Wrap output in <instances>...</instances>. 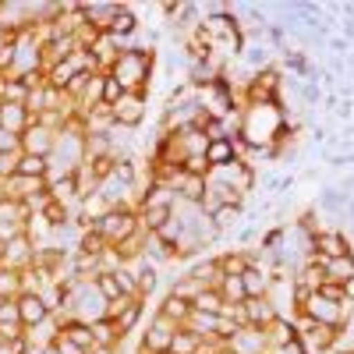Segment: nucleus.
Masks as SVG:
<instances>
[{
  "mask_svg": "<svg viewBox=\"0 0 354 354\" xmlns=\"http://www.w3.org/2000/svg\"><path fill=\"white\" fill-rule=\"evenodd\" d=\"M277 315H280V312H277V305H273L270 298H248V301H245V326H248V330L266 333V326H270Z\"/></svg>",
  "mask_w": 354,
  "mask_h": 354,
  "instance_id": "f8f14e48",
  "label": "nucleus"
},
{
  "mask_svg": "<svg viewBox=\"0 0 354 354\" xmlns=\"http://www.w3.org/2000/svg\"><path fill=\"white\" fill-rule=\"evenodd\" d=\"M88 354H117V347H110V344H93V351Z\"/></svg>",
  "mask_w": 354,
  "mask_h": 354,
  "instance_id": "49530a36",
  "label": "nucleus"
},
{
  "mask_svg": "<svg viewBox=\"0 0 354 354\" xmlns=\"http://www.w3.org/2000/svg\"><path fill=\"white\" fill-rule=\"evenodd\" d=\"M227 347H230L234 354H270V344H266V337H262L259 330H241Z\"/></svg>",
  "mask_w": 354,
  "mask_h": 354,
  "instance_id": "b1692460",
  "label": "nucleus"
},
{
  "mask_svg": "<svg viewBox=\"0 0 354 354\" xmlns=\"http://www.w3.org/2000/svg\"><path fill=\"white\" fill-rule=\"evenodd\" d=\"M270 354H312V351L305 347V340H301V337H294L290 344H283V347H277V351H270Z\"/></svg>",
  "mask_w": 354,
  "mask_h": 354,
  "instance_id": "79ce46f5",
  "label": "nucleus"
},
{
  "mask_svg": "<svg viewBox=\"0 0 354 354\" xmlns=\"http://www.w3.org/2000/svg\"><path fill=\"white\" fill-rule=\"evenodd\" d=\"M121 96H124L121 82L110 78V75H103V106H117V103H121Z\"/></svg>",
  "mask_w": 354,
  "mask_h": 354,
  "instance_id": "4c0bfd02",
  "label": "nucleus"
},
{
  "mask_svg": "<svg viewBox=\"0 0 354 354\" xmlns=\"http://www.w3.org/2000/svg\"><path fill=\"white\" fill-rule=\"evenodd\" d=\"M344 294H347V305L354 308V277H351V280L344 283Z\"/></svg>",
  "mask_w": 354,
  "mask_h": 354,
  "instance_id": "de8ad7c7",
  "label": "nucleus"
},
{
  "mask_svg": "<svg viewBox=\"0 0 354 354\" xmlns=\"http://www.w3.org/2000/svg\"><path fill=\"white\" fill-rule=\"evenodd\" d=\"M241 153H245L241 138H213L209 145H205V167L209 170L230 167L234 160H241Z\"/></svg>",
  "mask_w": 354,
  "mask_h": 354,
  "instance_id": "1a4fd4ad",
  "label": "nucleus"
},
{
  "mask_svg": "<svg viewBox=\"0 0 354 354\" xmlns=\"http://www.w3.org/2000/svg\"><path fill=\"white\" fill-rule=\"evenodd\" d=\"M128 270L135 273V283H138V298H149V294L156 290V283H160V266H153L149 259H138L135 266H128Z\"/></svg>",
  "mask_w": 354,
  "mask_h": 354,
  "instance_id": "aec40b11",
  "label": "nucleus"
},
{
  "mask_svg": "<svg viewBox=\"0 0 354 354\" xmlns=\"http://www.w3.org/2000/svg\"><path fill=\"white\" fill-rule=\"evenodd\" d=\"M25 354H46V344H36V340H32V344H28V351H25Z\"/></svg>",
  "mask_w": 354,
  "mask_h": 354,
  "instance_id": "8fccbe9b",
  "label": "nucleus"
},
{
  "mask_svg": "<svg viewBox=\"0 0 354 354\" xmlns=\"http://www.w3.org/2000/svg\"><path fill=\"white\" fill-rule=\"evenodd\" d=\"M78 8H82V18L93 28H100V32H110L117 11H121V4H78Z\"/></svg>",
  "mask_w": 354,
  "mask_h": 354,
  "instance_id": "6ab92c4d",
  "label": "nucleus"
},
{
  "mask_svg": "<svg viewBox=\"0 0 354 354\" xmlns=\"http://www.w3.org/2000/svg\"><path fill=\"white\" fill-rule=\"evenodd\" d=\"M110 113H113V124L121 128V131H135V128L145 124V113H149V96H145V93H124L121 103L110 106Z\"/></svg>",
  "mask_w": 354,
  "mask_h": 354,
  "instance_id": "20e7f679",
  "label": "nucleus"
},
{
  "mask_svg": "<svg viewBox=\"0 0 354 354\" xmlns=\"http://www.w3.org/2000/svg\"><path fill=\"white\" fill-rule=\"evenodd\" d=\"M18 315H21V326L28 330V333H36V330H43L46 322L53 319V312L46 308V301L39 298V294H32V290H25V294H18Z\"/></svg>",
  "mask_w": 354,
  "mask_h": 354,
  "instance_id": "0eeeda50",
  "label": "nucleus"
},
{
  "mask_svg": "<svg viewBox=\"0 0 354 354\" xmlns=\"http://www.w3.org/2000/svg\"><path fill=\"white\" fill-rule=\"evenodd\" d=\"M294 227H298V234H301V238H315V234L322 230V223H319V209H305L301 216H298V223H294Z\"/></svg>",
  "mask_w": 354,
  "mask_h": 354,
  "instance_id": "e433bc0d",
  "label": "nucleus"
},
{
  "mask_svg": "<svg viewBox=\"0 0 354 354\" xmlns=\"http://www.w3.org/2000/svg\"><path fill=\"white\" fill-rule=\"evenodd\" d=\"M138 28H142V21H138L135 8H131V4H121V11H117V18H113V25H110V36L128 50V46H135Z\"/></svg>",
  "mask_w": 354,
  "mask_h": 354,
  "instance_id": "9b49d317",
  "label": "nucleus"
},
{
  "mask_svg": "<svg viewBox=\"0 0 354 354\" xmlns=\"http://www.w3.org/2000/svg\"><path fill=\"white\" fill-rule=\"evenodd\" d=\"M351 198L347 195H340L337 188H322L319 192V209L322 213H333V216H344V205H347Z\"/></svg>",
  "mask_w": 354,
  "mask_h": 354,
  "instance_id": "72a5a7b5",
  "label": "nucleus"
},
{
  "mask_svg": "<svg viewBox=\"0 0 354 354\" xmlns=\"http://www.w3.org/2000/svg\"><path fill=\"white\" fill-rule=\"evenodd\" d=\"M266 344H270V351H277V347H283V344H290L294 337H298V326H294V315H277L270 326H266Z\"/></svg>",
  "mask_w": 354,
  "mask_h": 354,
  "instance_id": "a211bd4d",
  "label": "nucleus"
},
{
  "mask_svg": "<svg viewBox=\"0 0 354 354\" xmlns=\"http://www.w3.org/2000/svg\"><path fill=\"white\" fill-rule=\"evenodd\" d=\"M174 192H177V202H185V205H202L205 192H209V177H202V174H177V181H174Z\"/></svg>",
  "mask_w": 354,
  "mask_h": 354,
  "instance_id": "9d476101",
  "label": "nucleus"
},
{
  "mask_svg": "<svg viewBox=\"0 0 354 354\" xmlns=\"http://www.w3.org/2000/svg\"><path fill=\"white\" fill-rule=\"evenodd\" d=\"M93 287L103 294V301H106V305L124 301V290H121V283H117V277H113V273H100V277L93 280Z\"/></svg>",
  "mask_w": 354,
  "mask_h": 354,
  "instance_id": "473e14b6",
  "label": "nucleus"
},
{
  "mask_svg": "<svg viewBox=\"0 0 354 354\" xmlns=\"http://www.w3.org/2000/svg\"><path fill=\"white\" fill-rule=\"evenodd\" d=\"M25 100H28V85L21 78L0 75V106H15V103L25 106Z\"/></svg>",
  "mask_w": 354,
  "mask_h": 354,
  "instance_id": "a878e982",
  "label": "nucleus"
},
{
  "mask_svg": "<svg viewBox=\"0 0 354 354\" xmlns=\"http://www.w3.org/2000/svg\"><path fill=\"white\" fill-rule=\"evenodd\" d=\"M220 354H234V351H230V347H223V351H220Z\"/></svg>",
  "mask_w": 354,
  "mask_h": 354,
  "instance_id": "5fc2aeb1",
  "label": "nucleus"
},
{
  "mask_svg": "<svg viewBox=\"0 0 354 354\" xmlns=\"http://www.w3.org/2000/svg\"><path fill=\"white\" fill-rule=\"evenodd\" d=\"M333 354H354V347H337Z\"/></svg>",
  "mask_w": 354,
  "mask_h": 354,
  "instance_id": "603ef678",
  "label": "nucleus"
},
{
  "mask_svg": "<svg viewBox=\"0 0 354 354\" xmlns=\"http://www.w3.org/2000/svg\"><path fill=\"white\" fill-rule=\"evenodd\" d=\"M255 238H259V230H255V227H241V230H238V248L252 245Z\"/></svg>",
  "mask_w": 354,
  "mask_h": 354,
  "instance_id": "c03bdc74",
  "label": "nucleus"
},
{
  "mask_svg": "<svg viewBox=\"0 0 354 354\" xmlns=\"http://www.w3.org/2000/svg\"><path fill=\"white\" fill-rule=\"evenodd\" d=\"M18 36H21V32H8V28L0 25V50H4V46L11 43V39H18Z\"/></svg>",
  "mask_w": 354,
  "mask_h": 354,
  "instance_id": "a18cd8bd",
  "label": "nucleus"
},
{
  "mask_svg": "<svg viewBox=\"0 0 354 354\" xmlns=\"http://www.w3.org/2000/svg\"><path fill=\"white\" fill-rule=\"evenodd\" d=\"M18 294H21V273L18 270H8V266H0V301L18 298Z\"/></svg>",
  "mask_w": 354,
  "mask_h": 354,
  "instance_id": "c9c22d12",
  "label": "nucleus"
},
{
  "mask_svg": "<svg viewBox=\"0 0 354 354\" xmlns=\"http://www.w3.org/2000/svg\"><path fill=\"white\" fill-rule=\"evenodd\" d=\"M174 220V205H138V230L142 234H160Z\"/></svg>",
  "mask_w": 354,
  "mask_h": 354,
  "instance_id": "2eb2a0df",
  "label": "nucleus"
},
{
  "mask_svg": "<svg viewBox=\"0 0 354 354\" xmlns=\"http://www.w3.org/2000/svg\"><path fill=\"white\" fill-rule=\"evenodd\" d=\"M32 121H36V117L28 113L21 103H15V106H0V128L11 131V135H18V138H21V131L32 124Z\"/></svg>",
  "mask_w": 354,
  "mask_h": 354,
  "instance_id": "412c9836",
  "label": "nucleus"
},
{
  "mask_svg": "<svg viewBox=\"0 0 354 354\" xmlns=\"http://www.w3.org/2000/svg\"><path fill=\"white\" fill-rule=\"evenodd\" d=\"M177 330H181V326H174L170 319L153 315L149 326H145L142 337H138V351H142V354H170V340H174Z\"/></svg>",
  "mask_w": 354,
  "mask_h": 354,
  "instance_id": "39448f33",
  "label": "nucleus"
},
{
  "mask_svg": "<svg viewBox=\"0 0 354 354\" xmlns=\"http://www.w3.org/2000/svg\"><path fill=\"white\" fill-rule=\"evenodd\" d=\"M216 290H220L223 305H241V301H248V294H245V283H241V277H223Z\"/></svg>",
  "mask_w": 354,
  "mask_h": 354,
  "instance_id": "7c9ffc66",
  "label": "nucleus"
},
{
  "mask_svg": "<svg viewBox=\"0 0 354 354\" xmlns=\"http://www.w3.org/2000/svg\"><path fill=\"white\" fill-rule=\"evenodd\" d=\"M188 280H195V283H202V287H220V266H216V259L209 255V259H195L192 266H185L181 270Z\"/></svg>",
  "mask_w": 354,
  "mask_h": 354,
  "instance_id": "f3484780",
  "label": "nucleus"
},
{
  "mask_svg": "<svg viewBox=\"0 0 354 354\" xmlns=\"http://www.w3.org/2000/svg\"><path fill=\"white\" fill-rule=\"evenodd\" d=\"M153 71H156V50H153V46H145V43H135V46L121 50L117 64H113L106 75L121 82L124 93H145V96H149Z\"/></svg>",
  "mask_w": 354,
  "mask_h": 354,
  "instance_id": "f257e3e1",
  "label": "nucleus"
},
{
  "mask_svg": "<svg viewBox=\"0 0 354 354\" xmlns=\"http://www.w3.org/2000/svg\"><path fill=\"white\" fill-rule=\"evenodd\" d=\"M110 245H106V238H103V234L96 230V227H85L82 234H78V245H75V252H85V255H103Z\"/></svg>",
  "mask_w": 354,
  "mask_h": 354,
  "instance_id": "c756f323",
  "label": "nucleus"
},
{
  "mask_svg": "<svg viewBox=\"0 0 354 354\" xmlns=\"http://www.w3.org/2000/svg\"><path fill=\"white\" fill-rule=\"evenodd\" d=\"M301 100H305L308 106H315V103L322 100V88H319L315 82H305V85H301Z\"/></svg>",
  "mask_w": 354,
  "mask_h": 354,
  "instance_id": "37998d69",
  "label": "nucleus"
},
{
  "mask_svg": "<svg viewBox=\"0 0 354 354\" xmlns=\"http://www.w3.org/2000/svg\"><path fill=\"white\" fill-rule=\"evenodd\" d=\"M15 153H21V142H18V135H11V131L0 128V156H15Z\"/></svg>",
  "mask_w": 354,
  "mask_h": 354,
  "instance_id": "ea45409f",
  "label": "nucleus"
},
{
  "mask_svg": "<svg viewBox=\"0 0 354 354\" xmlns=\"http://www.w3.org/2000/svg\"><path fill=\"white\" fill-rule=\"evenodd\" d=\"M308 245H312V255H315V259H344V255L354 252L351 238H347L340 227H322Z\"/></svg>",
  "mask_w": 354,
  "mask_h": 354,
  "instance_id": "423d86ee",
  "label": "nucleus"
},
{
  "mask_svg": "<svg viewBox=\"0 0 354 354\" xmlns=\"http://www.w3.org/2000/svg\"><path fill=\"white\" fill-rule=\"evenodd\" d=\"M50 344H53V347H57V351H61V354H88V351H85V347H78V344H71V340H68V337H64V333H57V337H53V340H50Z\"/></svg>",
  "mask_w": 354,
  "mask_h": 354,
  "instance_id": "a19ab883",
  "label": "nucleus"
},
{
  "mask_svg": "<svg viewBox=\"0 0 354 354\" xmlns=\"http://www.w3.org/2000/svg\"><path fill=\"white\" fill-rule=\"evenodd\" d=\"M202 351V337H195L192 330H177L174 340H170V354H198Z\"/></svg>",
  "mask_w": 354,
  "mask_h": 354,
  "instance_id": "2f4dec72",
  "label": "nucleus"
},
{
  "mask_svg": "<svg viewBox=\"0 0 354 354\" xmlns=\"http://www.w3.org/2000/svg\"><path fill=\"white\" fill-rule=\"evenodd\" d=\"M145 259L153 266H167V262H174V248L160 238V234H145Z\"/></svg>",
  "mask_w": 354,
  "mask_h": 354,
  "instance_id": "c85d7f7f",
  "label": "nucleus"
},
{
  "mask_svg": "<svg viewBox=\"0 0 354 354\" xmlns=\"http://www.w3.org/2000/svg\"><path fill=\"white\" fill-rule=\"evenodd\" d=\"M322 262V273H326V283H347L354 277V252L344 255V259H319Z\"/></svg>",
  "mask_w": 354,
  "mask_h": 354,
  "instance_id": "5701e85b",
  "label": "nucleus"
},
{
  "mask_svg": "<svg viewBox=\"0 0 354 354\" xmlns=\"http://www.w3.org/2000/svg\"><path fill=\"white\" fill-rule=\"evenodd\" d=\"M106 319L113 322V330L121 340H128L131 333H138L142 319H145V298H124V301H113Z\"/></svg>",
  "mask_w": 354,
  "mask_h": 354,
  "instance_id": "7ed1b4c3",
  "label": "nucleus"
},
{
  "mask_svg": "<svg viewBox=\"0 0 354 354\" xmlns=\"http://www.w3.org/2000/svg\"><path fill=\"white\" fill-rule=\"evenodd\" d=\"M213 259L220 266V277H245V270L255 262V252L252 248H227V252H220Z\"/></svg>",
  "mask_w": 354,
  "mask_h": 354,
  "instance_id": "ddd939ff",
  "label": "nucleus"
},
{
  "mask_svg": "<svg viewBox=\"0 0 354 354\" xmlns=\"http://www.w3.org/2000/svg\"><path fill=\"white\" fill-rule=\"evenodd\" d=\"M21 153H28V156H43V160H50V153H53V145H57V135L50 131V128H43L39 121H32L25 131H21Z\"/></svg>",
  "mask_w": 354,
  "mask_h": 354,
  "instance_id": "6e6552de",
  "label": "nucleus"
},
{
  "mask_svg": "<svg viewBox=\"0 0 354 354\" xmlns=\"http://www.w3.org/2000/svg\"><path fill=\"white\" fill-rule=\"evenodd\" d=\"M344 216H347V220H351V223H354V198H351V202H347V205H344Z\"/></svg>",
  "mask_w": 354,
  "mask_h": 354,
  "instance_id": "3c124183",
  "label": "nucleus"
},
{
  "mask_svg": "<svg viewBox=\"0 0 354 354\" xmlns=\"http://www.w3.org/2000/svg\"><path fill=\"white\" fill-rule=\"evenodd\" d=\"M241 216H245V205H216V209L209 213V223H213L216 234H227V230H234L241 223Z\"/></svg>",
  "mask_w": 354,
  "mask_h": 354,
  "instance_id": "393cba45",
  "label": "nucleus"
},
{
  "mask_svg": "<svg viewBox=\"0 0 354 354\" xmlns=\"http://www.w3.org/2000/svg\"><path fill=\"white\" fill-rule=\"evenodd\" d=\"M241 283H245V294H248V298H270V290H273V273L266 270V266L252 262L248 270H245V277H241Z\"/></svg>",
  "mask_w": 354,
  "mask_h": 354,
  "instance_id": "4468645a",
  "label": "nucleus"
},
{
  "mask_svg": "<svg viewBox=\"0 0 354 354\" xmlns=\"http://www.w3.org/2000/svg\"><path fill=\"white\" fill-rule=\"evenodd\" d=\"M46 354H61V351H57V347H53V344H46Z\"/></svg>",
  "mask_w": 354,
  "mask_h": 354,
  "instance_id": "864d4df0",
  "label": "nucleus"
},
{
  "mask_svg": "<svg viewBox=\"0 0 354 354\" xmlns=\"http://www.w3.org/2000/svg\"><path fill=\"white\" fill-rule=\"evenodd\" d=\"M82 149H85V163L88 160L113 156V135H85L82 138Z\"/></svg>",
  "mask_w": 354,
  "mask_h": 354,
  "instance_id": "cd10ccee",
  "label": "nucleus"
},
{
  "mask_svg": "<svg viewBox=\"0 0 354 354\" xmlns=\"http://www.w3.org/2000/svg\"><path fill=\"white\" fill-rule=\"evenodd\" d=\"M15 174H18V177H32V181H46V177H50V160L18 153V167H15Z\"/></svg>",
  "mask_w": 354,
  "mask_h": 354,
  "instance_id": "bb28decb",
  "label": "nucleus"
},
{
  "mask_svg": "<svg viewBox=\"0 0 354 354\" xmlns=\"http://www.w3.org/2000/svg\"><path fill=\"white\" fill-rule=\"evenodd\" d=\"M330 46H333V50H337V53H347V43H344V39H340V36H333V39H330Z\"/></svg>",
  "mask_w": 354,
  "mask_h": 354,
  "instance_id": "09e8293b",
  "label": "nucleus"
},
{
  "mask_svg": "<svg viewBox=\"0 0 354 354\" xmlns=\"http://www.w3.org/2000/svg\"><path fill=\"white\" fill-rule=\"evenodd\" d=\"M185 330H192L195 337L205 340H216L220 337V315H209V312H192V319L185 322Z\"/></svg>",
  "mask_w": 354,
  "mask_h": 354,
  "instance_id": "4be33fe9",
  "label": "nucleus"
},
{
  "mask_svg": "<svg viewBox=\"0 0 354 354\" xmlns=\"http://www.w3.org/2000/svg\"><path fill=\"white\" fill-rule=\"evenodd\" d=\"M113 277H117V283H121L124 298H138V283H135V273L128 270V266H124V270H117Z\"/></svg>",
  "mask_w": 354,
  "mask_h": 354,
  "instance_id": "58836bf2",
  "label": "nucleus"
},
{
  "mask_svg": "<svg viewBox=\"0 0 354 354\" xmlns=\"http://www.w3.org/2000/svg\"><path fill=\"white\" fill-rule=\"evenodd\" d=\"M192 305H195V312H209V315H220V312H223V298H220L216 287L198 290V298H195Z\"/></svg>",
  "mask_w": 354,
  "mask_h": 354,
  "instance_id": "f704fd0d",
  "label": "nucleus"
},
{
  "mask_svg": "<svg viewBox=\"0 0 354 354\" xmlns=\"http://www.w3.org/2000/svg\"><path fill=\"white\" fill-rule=\"evenodd\" d=\"M192 312H195V305H192V301H185V298H177L174 290H167V294H163V301L156 305V315L170 319L174 326H185V322L192 319Z\"/></svg>",
  "mask_w": 354,
  "mask_h": 354,
  "instance_id": "dca6fc26",
  "label": "nucleus"
},
{
  "mask_svg": "<svg viewBox=\"0 0 354 354\" xmlns=\"http://www.w3.org/2000/svg\"><path fill=\"white\" fill-rule=\"evenodd\" d=\"M93 227L103 234L106 245L113 248V245L128 241L131 234H138V209H135V205H113V209H110L103 220H96Z\"/></svg>",
  "mask_w": 354,
  "mask_h": 354,
  "instance_id": "f03ea898",
  "label": "nucleus"
}]
</instances>
